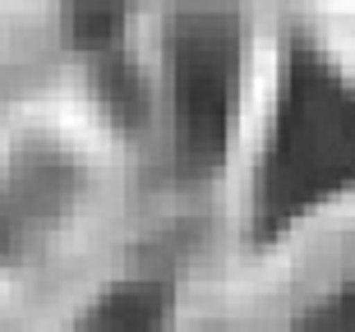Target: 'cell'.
I'll return each instance as SVG.
<instances>
[{
    "mask_svg": "<svg viewBox=\"0 0 355 332\" xmlns=\"http://www.w3.org/2000/svg\"><path fill=\"white\" fill-rule=\"evenodd\" d=\"M346 189H355V83L314 42H291L254 175V236H282Z\"/></svg>",
    "mask_w": 355,
    "mask_h": 332,
    "instance_id": "obj_1",
    "label": "cell"
},
{
    "mask_svg": "<svg viewBox=\"0 0 355 332\" xmlns=\"http://www.w3.org/2000/svg\"><path fill=\"white\" fill-rule=\"evenodd\" d=\"M175 161L184 175H212L226 161L240 97V14L226 0H184L166 42Z\"/></svg>",
    "mask_w": 355,
    "mask_h": 332,
    "instance_id": "obj_2",
    "label": "cell"
},
{
    "mask_svg": "<svg viewBox=\"0 0 355 332\" xmlns=\"http://www.w3.org/2000/svg\"><path fill=\"white\" fill-rule=\"evenodd\" d=\"M74 199V166L55 148H28L0 175V259H24L51 236Z\"/></svg>",
    "mask_w": 355,
    "mask_h": 332,
    "instance_id": "obj_3",
    "label": "cell"
},
{
    "mask_svg": "<svg viewBox=\"0 0 355 332\" xmlns=\"http://www.w3.org/2000/svg\"><path fill=\"white\" fill-rule=\"evenodd\" d=\"M166 305H171V295L162 281H125L92 305L79 332H162L166 328Z\"/></svg>",
    "mask_w": 355,
    "mask_h": 332,
    "instance_id": "obj_4",
    "label": "cell"
},
{
    "mask_svg": "<svg viewBox=\"0 0 355 332\" xmlns=\"http://www.w3.org/2000/svg\"><path fill=\"white\" fill-rule=\"evenodd\" d=\"M134 0H60V14H65V37L79 46V51H106L116 33L125 28Z\"/></svg>",
    "mask_w": 355,
    "mask_h": 332,
    "instance_id": "obj_5",
    "label": "cell"
},
{
    "mask_svg": "<svg viewBox=\"0 0 355 332\" xmlns=\"http://www.w3.org/2000/svg\"><path fill=\"white\" fill-rule=\"evenodd\" d=\"M304 332H355V286L337 295V300H332Z\"/></svg>",
    "mask_w": 355,
    "mask_h": 332,
    "instance_id": "obj_6",
    "label": "cell"
}]
</instances>
